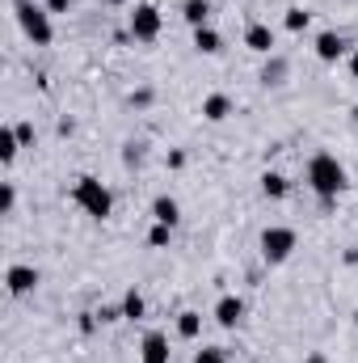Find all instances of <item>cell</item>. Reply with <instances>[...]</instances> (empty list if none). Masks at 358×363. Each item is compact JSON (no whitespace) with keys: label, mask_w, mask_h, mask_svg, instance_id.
Here are the masks:
<instances>
[{"label":"cell","mask_w":358,"mask_h":363,"mask_svg":"<svg viewBox=\"0 0 358 363\" xmlns=\"http://www.w3.org/2000/svg\"><path fill=\"white\" fill-rule=\"evenodd\" d=\"M38 283H42V274H38V267L13 262V267L4 271V287H8V296H30V291H34Z\"/></svg>","instance_id":"52a82bcc"},{"label":"cell","mask_w":358,"mask_h":363,"mask_svg":"<svg viewBox=\"0 0 358 363\" xmlns=\"http://www.w3.org/2000/svg\"><path fill=\"white\" fill-rule=\"evenodd\" d=\"M282 26H287V30H291V34H304V30H308V26H312V13H308V9H299V4H295V9H287V17H282Z\"/></svg>","instance_id":"ffe728a7"},{"label":"cell","mask_w":358,"mask_h":363,"mask_svg":"<svg viewBox=\"0 0 358 363\" xmlns=\"http://www.w3.org/2000/svg\"><path fill=\"white\" fill-rule=\"evenodd\" d=\"M127 30H131L135 43H156L161 30H165V17H161L156 4H135V13L127 17Z\"/></svg>","instance_id":"5b68a950"},{"label":"cell","mask_w":358,"mask_h":363,"mask_svg":"<svg viewBox=\"0 0 358 363\" xmlns=\"http://www.w3.org/2000/svg\"><path fill=\"white\" fill-rule=\"evenodd\" d=\"M342 262H346V267H358V245H350V250L342 254Z\"/></svg>","instance_id":"1f68e13d"},{"label":"cell","mask_w":358,"mask_h":363,"mask_svg":"<svg viewBox=\"0 0 358 363\" xmlns=\"http://www.w3.org/2000/svg\"><path fill=\"white\" fill-rule=\"evenodd\" d=\"M101 4H105V9H122L127 0H101Z\"/></svg>","instance_id":"e575fe53"},{"label":"cell","mask_w":358,"mask_h":363,"mask_svg":"<svg viewBox=\"0 0 358 363\" xmlns=\"http://www.w3.org/2000/svg\"><path fill=\"white\" fill-rule=\"evenodd\" d=\"M198 334H202V313H194V308H181V313H178V338L194 342Z\"/></svg>","instance_id":"ac0fdd59"},{"label":"cell","mask_w":358,"mask_h":363,"mask_svg":"<svg viewBox=\"0 0 358 363\" xmlns=\"http://www.w3.org/2000/svg\"><path fill=\"white\" fill-rule=\"evenodd\" d=\"M350 118H354V127H358V106H354V110H350Z\"/></svg>","instance_id":"d590c367"},{"label":"cell","mask_w":358,"mask_h":363,"mask_svg":"<svg viewBox=\"0 0 358 363\" xmlns=\"http://www.w3.org/2000/svg\"><path fill=\"white\" fill-rule=\"evenodd\" d=\"M165 165H169V169H185V152H181V148H169Z\"/></svg>","instance_id":"f546056e"},{"label":"cell","mask_w":358,"mask_h":363,"mask_svg":"<svg viewBox=\"0 0 358 363\" xmlns=\"http://www.w3.org/2000/svg\"><path fill=\"white\" fill-rule=\"evenodd\" d=\"M287 77H291V60H287L282 51L266 55V64H262V72H258L262 89H282V85H287Z\"/></svg>","instance_id":"ba28073f"},{"label":"cell","mask_w":358,"mask_h":363,"mask_svg":"<svg viewBox=\"0 0 358 363\" xmlns=\"http://www.w3.org/2000/svg\"><path fill=\"white\" fill-rule=\"evenodd\" d=\"M122 165H127V169H139V165H144V144L127 140V144H122Z\"/></svg>","instance_id":"7402d4cb"},{"label":"cell","mask_w":358,"mask_h":363,"mask_svg":"<svg viewBox=\"0 0 358 363\" xmlns=\"http://www.w3.org/2000/svg\"><path fill=\"white\" fill-rule=\"evenodd\" d=\"M262 194H266V199H287V194H291V182L282 178L278 169H266V174H262Z\"/></svg>","instance_id":"d6986e66"},{"label":"cell","mask_w":358,"mask_h":363,"mask_svg":"<svg viewBox=\"0 0 358 363\" xmlns=\"http://www.w3.org/2000/svg\"><path fill=\"white\" fill-rule=\"evenodd\" d=\"M152 101H156V89H148V85H144V89H135L131 97H127V106H135V110H148Z\"/></svg>","instance_id":"d4e9b609"},{"label":"cell","mask_w":358,"mask_h":363,"mask_svg":"<svg viewBox=\"0 0 358 363\" xmlns=\"http://www.w3.org/2000/svg\"><path fill=\"white\" fill-rule=\"evenodd\" d=\"M42 9L55 17V13H72V0H42Z\"/></svg>","instance_id":"f1b7e54d"},{"label":"cell","mask_w":358,"mask_h":363,"mask_svg":"<svg viewBox=\"0 0 358 363\" xmlns=\"http://www.w3.org/2000/svg\"><path fill=\"white\" fill-rule=\"evenodd\" d=\"M152 220H156V224L178 228V224H181V203L173 199V194H156V199H152Z\"/></svg>","instance_id":"4fadbf2b"},{"label":"cell","mask_w":358,"mask_h":363,"mask_svg":"<svg viewBox=\"0 0 358 363\" xmlns=\"http://www.w3.org/2000/svg\"><path fill=\"white\" fill-rule=\"evenodd\" d=\"M169 241H173V228L169 224H152L148 228V245L152 250H169Z\"/></svg>","instance_id":"44dd1931"},{"label":"cell","mask_w":358,"mask_h":363,"mask_svg":"<svg viewBox=\"0 0 358 363\" xmlns=\"http://www.w3.org/2000/svg\"><path fill=\"white\" fill-rule=\"evenodd\" d=\"M236 114V101L228 97V93H207L202 97V118L207 123H224V118H232Z\"/></svg>","instance_id":"7c38bea8"},{"label":"cell","mask_w":358,"mask_h":363,"mask_svg":"<svg viewBox=\"0 0 358 363\" xmlns=\"http://www.w3.org/2000/svg\"><path fill=\"white\" fill-rule=\"evenodd\" d=\"M13 17H17L21 34H25L34 47H51L55 26H51V13H47L42 4H34V0H13Z\"/></svg>","instance_id":"3957f363"},{"label":"cell","mask_w":358,"mask_h":363,"mask_svg":"<svg viewBox=\"0 0 358 363\" xmlns=\"http://www.w3.org/2000/svg\"><path fill=\"white\" fill-rule=\"evenodd\" d=\"M118 304H122V321H144V313H148V300H144L135 287H127Z\"/></svg>","instance_id":"e0dca14e"},{"label":"cell","mask_w":358,"mask_h":363,"mask_svg":"<svg viewBox=\"0 0 358 363\" xmlns=\"http://www.w3.org/2000/svg\"><path fill=\"white\" fill-rule=\"evenodd\" d=\"M72 203H76L89 220H110V211H114L110 186L101 178H93V174H81V178L72 182Z\"/></svg>","instance_id":"7a4b0ae2"},{"label":"cell","mask_w":358,"mask_h":363,"mask_svg":"<svg viewBox=\"0 0 358 363\" xmlns=\"http://www.w3.org/2000/svg\"><path fill=\"white\" fill-rule=\"evenodd\" d=\"M93 313H97V321H101V325L122 321V304H101V308H93Z\"/></svg>","instance_id":"484cf974"},{"label":"cell","mask_w":358,"mask_h":363,"mask_svg":"<svg viewBox=\"0 0 358 363\" xmlns=\"http://www.w3.org/2000/svg\"><path fill=\"white\" fill-rule=\"evenodd\" d=\"M354 325H358V308H354Z\"/></svg>","instance_id":"8d00e7d4"},{"label":"cell","mask_w":358,"mask_h":363,"mask_svg":"<svg viewBox=\"0 0 358 363\" xmlns=\"http://www.w3.org/2000/svg\"><path fill=\"white\" fill-rule=\"evenodd\" d=\"M304 178L312 186V194L321 199V207L329 211L346 190H350V174H346V165L333 157V152H316L312 161H308V169H304Z\"/></svg>","instance_id":"6da1fadb"},{"label":"cell","mask_w":358,"mask_h":363,"mask_svg":"<svg viewBox=\"0 0 358 363\" xmlns=\"http://www.w3.org/2000/svg\"><path fill=\"white\" fill-rule=\"evenodd\" d=\"M13 207H17V186L4 182V186H0V216H13Z\"/></svg>","instance_id":"603a6c76"},{"label":"cell","mask_w":358,"mask_h":363,"mask_svg":"<svg viewBox=\"0 0 358 363\" xmlns=\"http://www.w3.org/2000/svg\"><path fill=\"white\" fill-rule=\"evenodd\" d=\"M194 51H198V55H219V51H224V34H219L215 26L194 30Z\"/></svg>","instance_id":"9a60e30c"},{"label":"cell","mask_w":358,"mask_h":363,"mask_svg":"<svg viewBox=\"0 0 358 363\" xmlns=\"http://www.w3.org/2000/svg\"><path fill=\"white\" fill-rule=\"evenodd\" d=\"M194 363H228V351L224 347H202V351H194Z\"/></svg>","instance_id":"cb8c5ba5"},{"label":"cell","mask_w":358,"mask_h":363,"mask_svg":"<svg viewBox=\"0 0 358 363\" xmlns=\"http://www.w3.org/2000/svg\"><path fill=\"white\" fill-rule=\"evenodd\" d=\"M346 68H350V81H358V51H350V60H346Z\"/></svg>","instance_id":"d6a6232c"},{"label":"cell","mask_w":358,"mask_h":363,"mask_svg":"<svg viewBox=\"0 0 358 363\" xmlns=\"http://www.w3.org/2000/svg\"><path fill=\"white\" fill-rule=\"evenodd\" d=\"M215 321H219L224 330H236V325L245 321V300H241V296H219V300H215Z\"/></svg>","instance_id":"8fae6325"},{"label":"cell","mask_w":358,"mask_h":363,"mask_svg":"<svg viewBox=\"0 0 358 363\" xmlns=\"http://www.w3.org/2000/svg\"><path fill=\"white\" fill-rule=\"evenodd\" d=\"M17 127V140H21V148H34V123H13Z\"/></svg>","instance_id":"4316f807"},{"label":"cell","mask_w":358,"mask_h":363,"mask_svg":"<svg viewBox=\"0 0 358 363\" xmlns=\"http://www.w3.org/2000/svg\"><path fill=\"white\" fill-rule=\"evenodd\" d=\"M304 363H329V359H325L321 351H312V355H308V359H304Z\"/></svg>","instance_id":"836d02e7"},{"label":"cell","mask_w":358,"mask_h":363,"mask_svg":"<svg viewBox=\"0 0 358 363\" xmlns=\"http://www.w3.org/2000/svg\"><path fill=\"white\" fill-rule=\"evenodd\" d=\"M17 152H21L17 127H13V123H4V127H0V165H13V161H17Z\"/></svg>","instance_id":"2e32d148"},{"label":"cell","mask_w":358,"mask_h":363,"mask_svg":"<svg viewBox=\"0 0 358 363\" xmlns=\"http://www.w3.org/2000/svg\"><path fill=\"white\" fill-rule=\"evenodd\" d=\"M97 325H101V321H97V313H81V321H76V330H81V334H93Z\"/></svg>","instance_id":"83f0119b"},{"label":"cell","mask_w":358,"mask_h":363,"mask_svg":"<svg viewBox=\"0 0 358 363\" xmlns=\"http://www.w3.org/2000/svg\"><path fill=\"white\" fill-rule=\"evenodd\" d=\"M245 47H249L253 55H274L278 38H274V30H270L266 21H249V26H245Z\"/></svg>","instance_id":"9c48e42d"},{"label":"cell","mask_w":358,"mask_h":363,"mask_svg":"<svg viewBox=\"0 0 358 363\" xmlns=\"http://www.w3.org/2000/svg\"><path fill=\"white\" fill-rule=\"evenodd\" d=\"M181 21H185L190 30L211 26V0H181Z\"/></svg>","instance_id":"5bb4252c"},{"label":"cell","mask_w":358,"mask_h":363,"mask_svg":"<svg viewBox=\"0 0 358 363\" xmlns=\"http://www.w3.org/2000/svg\"><path fill=\"white\" fill-rule=\"evenodd\" d=\"M295 245H299V233H295V228H287V224H270L266 233H262V241H258V250H262V262H266V267H282V262L295 254Z\"/></svg>","instance_id":"277c9868"},{"label":"cell","mask_w":358,"mask_h":363,"mask_svg":"<svg viewBox=\"0 0 358 363\" xmlns=\"http://www.w3.org/2000/svg\"><path fill=\"white\" fill-rule=\"evenodd\" d=\"M55 131H59V135H72V131H76V123H72V118H59V123H55Z\"/></svg>","instance_id":"4dcf8cb0"},{"label":"cell","mask_w":358,"mask_h":363,"mask_svg":"<svg viewBox=\"0 0 358 363\" xmlns=\"http://www.w3.org/2000/svg\"><path fill=\"white\" fill-rule=\"evenodd\" d=\"M139 363H169V334L165 330H148L139 342Z\"/></svg>","instance_id":"30bf717a"},{"label":"cell","mask_w":358,"mask_h":363,"mask_svg":"<svg viewBox=\"0 0 358 363\" xmlns=\"http://www.w3.org/2000/svg\"><path fill=\"white\" fill-rule=\"evenodd\" d=\"M312 51H316L321 64H337V60H350V38L337 34V30H321L316 43H312Z\"/></svg>","instance_id":"8992f818"}]
</instances>
